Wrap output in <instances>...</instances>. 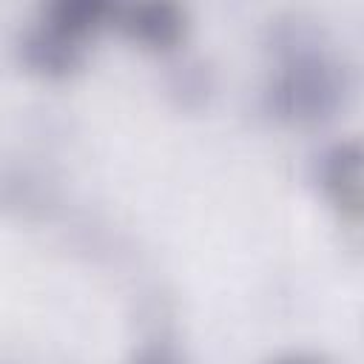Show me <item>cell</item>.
<instances>
[{"mask_svg":"<svg viewBox=\"0 0 364 364\" xmlns=\"http://www.w3.org/2000/svg\"><path fill=\"white\" fill-rule=\"evenodd\" d=\"M338 102V77L330 65H324L316 57L296 60L290 65L276 88H273V105L287 119H318L327 117Z\"/></svg>","mask_w":364,"mask_h":364,"instance_id":"1","label":"cell"},{"mask_svg":"<svg viewBox=\"0 0 364 364\" xmlns=\"http://www.w3.org/2000/svg\"><path fill=\"white\" fill-rule=\"evenodd\" d=\"M318 182L338 213L364 228V139L333 145L318 162Z\"/></svg>","mask_w":364,"mask_h":364,"instance_id":"2","label":"cell"},{"mask_svg":"<svg viewBox=\"0 0 364 364\" xmlns=\"http://www.w3.org/2000/svg\"><path fill=\"white\" fill-rule=\"evenodd\" d=\"M125 31L151 46V48H165L171 43H176V37L182 34V20H179V11L171 9V6H139V9H131L125 14Z\"/></svg>","mask_w":364,"mask_h":364,"instance_id":"3","label":"cell"},{"mask_svg":"<svg viewBox=\"0 0 364 364\" xmlns=\"http://www.w3.org/2000/svg\"><path fill=\"white\" fill-rule=\"evenodd\" d=\"M136 364H179V361L171 353H165V350H145L136 358Z\"/></svg>","mask_w":364,"mask_h":364,"instance_id":"4","label":"cell"},{"mask_svg":"<svg viewBox=\"0 0 364 364\" xmlns=\"http://www.w3.org/2000/svg\"><path fill=\"white\" fill-rule=\"evenodd\" d=\"M276 364H321L318 358H310V355H290V358H282Z\"/></svg>","mask_w":364,"mask_h":364,"instance_id":"5","label":"cell"}]
</instances>
